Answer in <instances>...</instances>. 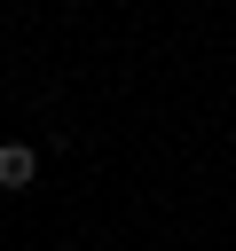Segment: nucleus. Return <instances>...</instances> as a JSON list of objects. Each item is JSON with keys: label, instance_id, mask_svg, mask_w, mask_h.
<instances>
[{"label": "nucleus", "instance_id": "nucleus-1", "mask_svg": "<svg viewBox=\"0 0 236 251\" xmlns=\"http://www.w3.org/2000/svg\"><path fill=\"white\" fill-rule=\"evenodd\" d=\"M31 173H39V149L31 141H0V188H31Z\"/></svg>", "mask_w": 236, "mask_h": 251}]
</instances>
